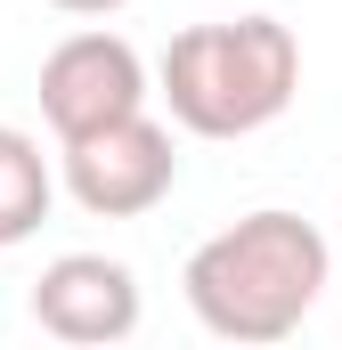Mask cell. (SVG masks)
Masks as SVG:
<instances>
[{"mask_svg":"<svg viewBox=\"0 0 342 350\" xmlns=\"http://www.w3.org/2000/svg\"><path fill=\"white\" fill-rule=\"evenodd\" d=\"M139 269L114 253H57L33 277V326L66 350H114L139 334Z\"/></svg>","mask_w":342,"mask_h":350,"instance_id":"5","label":"cell"},{"mask_svg":"<svg viewBox=\"0 0 342 350\" xmlns=\"http://www.w3.org/2000/svg\"><path fill=\"white\" fill-rule=\"evenodd\" d=\"M49 8H66V16H114V8H131V0H49Z\"/></svg>","mask_w":342,"mask_h":350,"instance_id":"7","label":"cell"},{"mask_svg":"<svg viewBox=\"0 0 342 350\" xmlns=\"http://www.w3.org/2000/svg\"><path fill=\"white\" fill-rule=\"evenodd\" d=\"M57 163H66V196L90 220H139V212H155L179 187V147H171V122H155V114L90 131Z\"/></svg>","mask_w":342,"mask_h":350,"instance_id":"4","label":"cell"},{"mask_svg":"<svg viewBox=\"0 0 342 350\" xmlns=\"http://www.w3.org/2000/svg\"><path fill=\"white\" fill-rule=\"evenodd\" d=\"M302 90V41L277 16H220V25H187L171 33L155 98L187 139H253L269 131Z\"/></svg>","mask_w":342,"mask_h":350,"instance_id":"2","label":"cell"},{"mask_svg":"<svg viewBox=\"0 0 342 350\" xmlns=\"http://www.w3.org/2000/svg\"><path fill=\"white\" fill-rule=\"evenodd\" d=\"M147 57L122 41V33H106V25H90V33H66L49 57H41V122L57 131V147H74L90 131H106V122H131V114H147Z\"/></svg>","mask_w":342,"mask_h":350,"instance_id":"3","label":"cell"},{"mask_svg":"<svg viewBox=\"0 0 342 350\" xmlns=\"http://www.w3.org/2000/svg\"><path fill=\"white\" fill-rule=\"evenodd\" d=\"M326 277H334V253H326L318 220L261 204V212L228 220L220 237H204L187 253L179 293H187V310H196V326L212 342L277 350L285 334H302V318L318 310Z\"/></svg>","mask_w":342,"mask_h":350,"instance_id":"1","label":"cell"},{"mask_svg":"<svg viewBox=\"0 0 342 350\" xmlns=\"http://www.w3.org/2000/svg\"><path fill=\"white\" fill-rule=\"evenodd\" d=\"M49 204H57V172H49L41 139L16 131V122H0V253L25 245L49 220Z\"/></svg>","mask_w":342,"mask_h":350,"instance_id":"6","label":"cell"}]
</instances>
